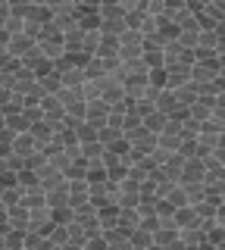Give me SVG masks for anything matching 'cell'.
I'll use <instances>...</instances> for the list:
<instances>
[{
  "instance_id": "2",
  "label": "cell",
  "mask_w": 225,
  "mask_h": 250,
  "mask_svg": "<svg viewBox=\"0 0 225 250\" xmlns=\"http://www.w3.org/2000/svg\"><path fill=\"white\" fill-rule=\"evenodd\" d=\"M106 113H110V104L106 100H88V106H84V119L82 122H88V125H94V128H100V125L106 122Z\"/></svg>"
},
{
  "instance_id": "24",
  "label": "cell",
  "mask_w": 225,
  "mask_h": 250,
  "mask_svg": "<svg viewBox=\"0 0 225 250\" xmlns=\"http://www.w3.org/2000/svg\"><path fill=\"white\" fill-rule=\"evenodd\" d=\"M50 213H53V222H60V225H69V222L75 219V209H72V203H63V207H53Z\"/></svg>"
},
{
  "instance_id": "11",
  "label": "cell",
  "mask_w": 225,
  "mask_h": 250,
  "mask_svg": "<svg viewBox=\"0 0 225 250\" xmlns=\"http://www.w3.org/2000/svg\"><path fill=\"white\" fill-rule=\"evenodd\" d=\"M28 135L35 138L38 147H44V144H50V141H53V128L41 119V122H32V125H28Z\"/></svg>"
},
{
  "instance_id": "6",
  "label": "cell",
  "mask_w": 225,
  "mask_h": 250,
  "mask_svg": "<svg viewBox=\"0 0 225 250\" xmlns=\"http://www.w3.org/2000/svg\"><path fill=\"white\" fill-rule=\"evenodd\" d=\"M6 225H10V229L25 231L28 229V207H22V203L10 207V209H6Z\"/></svg>"
},
{
  "instance_id": "16",
  "label": "cell",
  "mask_w": 225,
  "mask_h": 250,
  "mask_svg": "<svg viewBox=\"0 0 225 250\" xmlns=\"http://www.w3.org/2000/svg\"><path fill=\"white\" fill-rule=\"evenodd\" d=\"M219 47V38H216L213 28H200L197 31V44H194V50H216Z\"/></svg>"
},
{
  "instance_id": "25",
  "label": "cell",
  "mask_w": 225,
  "mask_h": 250,
  "mask_svg": "<svg viewBox=\"0 0 225 250\" xmlns=\"http://www.w3.org/2000/svg\"><path fill=\"white\" fill-rule=\"evenodd\" d=\"M75 138H79V144L94 141L97 138V128H94V125H88V122H79V125H75Z\"/></svg>"
},
{
  "instance_id": "21",
  "label": "cell",
  "mask_w": 225,
  "mask_h": 250,
  "mask_svg": "<svg viewBox=\"0 0 225 250\" xmlns=\"http://www.w3.org/2000/svg\"><path fill=\"white\" fill-rule=\"evenodd\" d=\"M100 91H103V75H100V78H84V82H82V94H84V100H97V97H100Z\"/></svg>"
},
{
  "instance_id": "10",
  "label": "cell",
  "mask_w": 225,
  "mask_h": 250,
  "mask_svg": "<svg viewBox=\"0 0 225 250\" xmlns=\"http://www.w3.org/2000/svg\"><path fill=\"white\" fill-rule=\"evenodd\" d=\"M44 203H47V191H44L41 185H35V188H25V191H22V207H44Z\"/></svg>"
},
{
  "instance_id": "4",
  "label": "cell",
  "mask_w": 225,
  "mask_h": 250,
  "mask_svg": "<svg viewBox=\"0 0 225 250\" xmlns=\"http://www.w3.org/2000/svg\"><path fill=\"white\" fill-rule=\"evenodd\" d=\"M191 82V66H166V88H182Z\"/></svg>"
},
{
  "instance_id": "27",
  "label": "cell",
  "mask_w": 225,
  "mask_h": 250,
  "mask_svg": "<svg viewBox=\"0 0 225 250\" xmlns=\"http://www.w3.org/2000/svg\"><path fill=\"white\" fill-rule=\"evenodd\" d=\"M0 125H6V116H3V109H0Z\"/></svg>"
},
{
  "instance_id": "22",
  "label": "cell",
  "mask_w": 225,
  "mask_h": 250,
  "mask_svg": "<svg viewBox=\"0 0 225 250\" xmlns=\"http://www.w3.org/2000/svg\"><path fill=\"white\" fill-rule=\"evenodd\" d=\"M63 175H66V182H72V178H88V163L79 156V160H72V163L63 169Z\"/></svg>"
},
{
  "instance_id": "13",
  "label": "cell",
  "mask_w": 225,
  "mask_h": 250,
  "mask_svg": "<svg viewBox=\"0 0 225 250\" xmlns=\"http://www.w3.org/2000/svg\"><path fill=\"white\" fill-rule=\"evenodd\" d=\"M38 84H41V91H44V94H57L60 88H63V78H60L57 69H50V72H44L41 78H38Z\"/></svg>"
},
{
  "instance_id": "12",
  "label": "cell",
  "mask_w": 225,
  "mask_h": 250,
  "mask_svg": "<svg viewBox=\"0 0 225 250\" xmlns=\"http://www.w3.org/2000/svg\"><path fill=\"white\" fill-rule=\"evenodd\" d=\"M141 122H144V128H147V131H153V135H160V131H163V128H166V122H169V116H166V113H163V109H150V113H147V116H144V119H141Z\"/></svg>"
},
{
  "instance_id": "8",
  "label": "cell",
  "mask_w": 225,
  "mask_h": 250,
  "mask_svg": "<svg viewBox=\"0 0 225 250\" xmlns=\"http://www.w3.org/2000/svg\"><path fill=\"white\" fill-rule=\"evenodd\" d=\"M122 138H125V135H122V128H119V125H110V122H103V125L97 128V141H100L103 147H113V144H119Z\"/></svg>"
},
{
  "instance_id": "23",
  "label": "cell",
  "mask_w": 225,
  "mask_h": 250,
  "mask_svg": "<svg viewBox=\"0 0 225 250\" xmlns=\"http://www.w3.org/2000/svg\"><path fill=\"white\" fill-rule=\"evenodd\" d=\"M28 125H32V122L25 119V113H22V109H19V113H10V116H6V128H13V135L28 131Z\"/></svg>"
},
{
  "instance_id": "19",
  "label": "cell",
  "mask_w": 225,
  "mask_h": 250,
  "mask_svg": "<svg viewBox=\"0 0 225 250\" xmlns=\"http://www.w3.org/2000/svg\"><path fill=\"white\" fill-rule=\"evenodd\" d=\"M47 238H50V247H66L69 244V225L53 222L50 231H47Z\"/></svg>"
},
{
  "instance_id": "20",
  "label": "cell",
  "mask_w": 225,
  "mask_h": 250,
  "mask_svg": "<svg viewBox=\"0 0 225 250\" xmlns=\"http://www.w3.org/2000/svg\"><path fill=\"white\" fill-rule=\"evenodd\" d=\"M184 188V194H188V203H197V200H204L206 197V185H204V178L200 182H178Z\"/></svg>"
},
{
  "instance_id": "17",
  "label": "cell",
  "mask_w": 225,
  "mask_h": 250,
  "mask_svg": "<svg viewBox=\"0 0 225 250\" xmlns=\"http://www.w3.org/2000/svg\"><path fill=\"white\" fill-rule=\"evenodd\" d=\"M63 203H69V182L63 185H57V188H50L47 191V207H63Z\"/></svg>"
},
{
  "instance_id": "18",
  "label": "cell",
  "mask_w": 225,
  "mask_h": 250,
  "mask_svg": "<svg viewBox=\"0 0 225 250\" xmlns=\"http://www.w3.org/2000/svg\"><path fill=\"white\" fill-rule=\"evenodd\" d=\"M128 247H153V234L138 225V229L128 231Z\"/></svg>"
},
{
  "instance_id": "7",
  "label": "cell",
  "mask_w": 225,
  "mask_h": 250,
  "mask_svg": "<svg viewBox=\"0 0 225 250\" xmlns=\"http://www.w3.org/2000/svg\"><path fill=\"white\" fill-rule=\"evenodd\" d=\"M35 150H41V147L35 144V138L28 135V131H19V135L13 138V153H16V156H22V160H25L28 153H35Z\"/></svg>"
},
{
  "instance_id": "26",
  "label": "cell",
  "mask_w": 225,
  "mask_h": 250,
  "mask_svg": "<svg viewBox=\"0 0 225 250\" xmlns=\"http://www.w3.org/2000/svg\"><path fill=\"white\" fill-rule=\"evenodd\" d=\"M141 60H144L150 69H153V66H163V50H144Z\"/></svg>"
},
{
  "instance_id": "3",
  "label": "cell",
  "mask_w": 225,
  "mask_h": 250,
  "mask_svg": "<svg viewBox=\"0 0 225 250\" xmlns=\"http://www.w3.org/2000/svg\"><path fill=\"white\" fill-rule=\"evenodd\" d=\"M172 216H175V225H178V229H194V225H200V216H197V209H194L191 203L175 207Z\"/></svg>"
},
{
  "instance_id": "15",
  "label": "cell",
  "mask_w": 225,
  "mask_h": 250,
  "mask_svg": "<svg viewBox=\"0 0 225 250\" xmlns=\"http://www.w3.org/2000/svg\"><path fill=\"white\" fill-rule=\"evenodd\" d=\"M178 241V229H166V225H160L157 231H153V244L157 247H175Z\"/></svg>"
},
{
  "instance_id": "1",
  "label": "cell",
  "mask_w": 225,
  "mask_h": 250,
  "mask_svg": "<svg viewBox=\"0 0 225 250\" xmlns=\"http://www.w3.org/2000/svg\"><path fill=\"white\" fill-rule=\"evenodd\" d=\"M144 53V35L138 28H125L119 35V60H138Z\"/></svg>"
},
{
  "instance_id": "14",
  "label": "cell",
  "mask_w": 225,
  "mask_h": 250,
  "mask_svg": "<svg viewBox=\"0 0 225 250\" xmlns=\"http://www.w3.org/2000/svg\"><path fill=\"white\" fill-rule=\"evenodd\" d=\"M197 97H200V94H197V84H194V82L182 84V88H175V100H178V106H184V109H188Z\"/></svg>"
},
{
  "instance_id": "5",
  "label": "cell",
  "mask_w": 225,
  "mask_h": 250,
  "mask_svg": "<svg viewBox=\"0 0 225 250\" xmlns=\"http://www.w3.org/2000/svg\"><path fill=\"white\" fill-rule=\"evenodd\" d=\"M35 47V41L25 35V31H16V35H10V41H6V53L10 57H22L25 50H32Z\"/></svg>"
},
{
  "instance_id": "9",
  "label": "cell",
  "mask_w": 225,
  "mask_h": 250,
  "mask_svg": "<svg viewBox=\"0 0 225 250\" xmlns=\"http://www.w3.org/2000/svg\"><path fill=\"white\" fill-rule=\"evenodd\" d=\"M116 225L125 229V231L138 229V225H141V213H138L135 207H119V219H116Z\"/></svg>"
}]
</instances>
